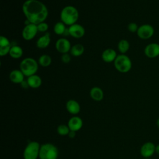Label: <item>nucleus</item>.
I'll use <instances>...</instances> for the list:
<instances>
[{
  "instance_id": "nucleus-1",
  "label": "nucleus",
  "mask_w": 159,
  "mask_h": 159,
  "mask_svg": "<svg viewBox=\"0 0 159 159\" xmlns=\"http://www.w3.org/2000/svg\"><path fill=\"white\" fill-rule=\"evenodd\" d=\"M22 9L26 19L36 25L43 22L48 15L47 6L39 0L25 1L22 4Z\"/></svg>"
},
{
  "instance_id": "nucleus-2",
  "label": "nucleus",
  "mask_w": 159,
  "mask_h": 159,
  "mask_svg": "<svg viewBox=\"0 0 159 159\" xmlns=\"http://www.w3.org/2000/svg\"><path fill=\"white\" fill-rule=\"evenodd\" d=\"M79 18V12L77 9L73 6L64 7L60 12L61 21L65 25H71L76 24Z\"/></svg>"
},
{
  "instance_id": "nucleus-3",
  "label": "nucleus",
  "mask_w": 159,
  "mask_h": 159,
  "mask_svg": "<svg viewBox=\"0 0 159 159\" xmlns=\"http://www.w3.org/2000/svg\"><path fill=\"white\" fill-rule=\"evenodd\" d=\"M37 61L30 57H27L23 59L20 63V70L25 76H30L35 75L37 73L39 65Z\"/></svg>"
},
{
  "instance_id": "nucleus-4",
  "label": "nucleus",
  "mask_w": 159,
  "mask_h": 159,
  "mask_svg": "<svg viewBox=\"0 0 159 159\" xmlns=\"http://www.w3.org/2000/svg\"><path fill=\"white\" fill-rule=\"evenodd\" d=\"M116 69L120 73H127L132 68V61L130 58L125 54H120L117 56L114 61Z\"/></svg>"
},
{
  "instance_id": "nucleus-5",
  "label": "nucleus",
  "mask_w": 159,
  "mask_h": 159,
  "mask_svg": "<svg viewBox=\"0 0 159 159\" xmlns=\"http://www.w3.org/2000/svg\"><path fill=\"white\" fill-rule=\"evenodd\" d=\"M58 150L52 143H45L40 146L39 158L40 159H57Z\"/></svg>"
},
{
  "instance_id": "nucleus-6",
  "label": "nucleus",
  "mask_w": 159,
  "mask_h": 159,
  "mask_svg": "<svg viewBox=\"0 0 159 159\" xmlns=\"http://www.w3.org/2000/svg\"><path fill=\"white\" fill-rule=\"evenodd\" d=\"M40 146L37 142H29L24 151V159H37L39 157Z\"/></svg>"
},
{
  "instance_id": "nucleus-7",
  "label": "nucleus",
  "mask_w": 159,
  "mask_h": 159,
  "mask_svg": "<svg viewBox=\"0 0 159 159\" xmlns=\"http://www.w3.org/2000/svg\"><path fill=\"white\" fill-rule=\"evenodd\" d=\"M154 28L150 24H143L139 27L137 32L138 37L143 40L150 39L154 34Z\"/></svg>"
},
{
  "instance_id": "nucleus-8",
  "label": "nucleus",
  "mask_w": 159,
  "mask_h": 159,
  "mask_svg": "<svg viewBox=\"0 0 159 159\" xmlns=\"http://www.w3.org/2000/svg\"><path fill=\"white\" fill-rule=\"evenodd\" d=\"M37 25L34 24L30 23L25 25L22 32V36L25 40H31L33 39L38 32Z\"/></svg>"
},
{
  "instance_id": "nucleus-9",
  "label": "nucleus",
  "mask_w": 159,
  "mask_h": 159,
  "mask_svg": "<svg viewBox=\"0 0 159 159\" xmlns=\"http://www.w3.org/2000/svg\"><path fill=\"white\" fill-rule=\"evenodd\" d=\"M156 145L152 142L144 143L140 148V154L143 158H150L155 153Z\"/></svg>"
},
{
  "instance_id": "nucleus-10",
  "label": "nucleus",
  "mask_w": 159,
  "mask_h": 159,
  "mask_svg": "<svg viewBox=\"0 0 159 159\" xmlns=\"http://www.w3.org/2000/svg\"><path fill=\"white\" fill-rule=\"evenodd\" d=\"M55 48L57 50L62 53H68L71 50V43L70 41L65 38H60L58 39L55 43Z\"/></svg>"
},
{
  "instance_id": "nucleus-11",
  "label": "nucleus",
  "mask_w": 159,
  "mask_h": 159,
  "mask_svg": "<svg viewBox=\"0 0 159 159\" xmlns=\"http://www.w3.org/2000/svg\"><path fill=\"white\" fill-rule=\"evenodd\" d=\"M68 29L69 35L75 39L81 38L85 34L84 28L81 25L76 23L70 25Z\"/></svg>"
},
{
  "instance_id": "nucleus-12",
  "label": "nucleus",
  "mask_w": 159,
  "mask_h": 159,
  "mask_svg": "<svg viewBox=\"0 0 159 159\" xmlns=\"http://www.w3.org/2000/svg\"><path fill=\"white\" fill-rule=\"evenodd\" d=\"M144 53L149 58H154L159 56V43H151L148 44L145 49Z\"/></svg>"
},
{
  "instance_id": "nucleus-13",
  "label": "nucleus",
  "mask_w": 159,
  "mask_h": 159,
  "mask_svg": "<svg viewBox=\"0 0 159 159\" xmlns=\"http://www.w3.org/2000/svg\"><path fill=\"white\" fill-rule=\"evenodd\" d=\"M11 47L9 39L3 35H1L0 37V55L4 56L9 53Z\"/></svg>"
},
{
  "instance_id": "nucleus-14",
  "label": "nucleus",
  "mask_w": 159,
  "mask_h": 159,
  "mask_svg": "<svg viewBox=\"0 0 159 159\" xmlns=\"http://www.w3.org/2000/svg\"><path fill=\"white\" fill-rule=\"evenodd\" d=\"M68 126L70 128V130L76 132L81 129V128L82 127L83 120L80 117L78 116H74L68 120Z\"/></svg>"
},
{
  "instance_id": "nucleus-15",
  "label": "nucleus",
  "mask_w": 159,
  "mask_h": 159,
  "mask_svg": "<svg viewBox=\"0 0 159 159\" xmlns=\"http://www.w3.org/2000/svg\"><path fill=\"white\" fill-rule=\"evenodd\" d=\"M116 52L112 48H107L102 53L101 57L104 61L106 63H111L114 61L117 57Z\"/></svg>"
},
{
  "instance_id": "nucleus-16",
  "label": "nucleus",
  "mask_w": 159,
  "mask_h": 159,
  "mask_svg": "<svg viewBox=\"0 0 159 159\" xmlns=\"http://www.w3.org/2000/svg\"><path fill=\"white\" fill-rule=\"evenodd\" d=\"M24 76L20 70H14L9 74V79L13 83L20 84L24 80Z\"/></svg>"
},
{
  "instance_id": "nucleus-17",
  "label": "nucleus",
  "mask_w": 159,
  "mask_h": 159,
  "mask_svg": "<svg viewBox=\"0 0 159 159\" xmlns=\"http://www.w3.org/2000/svg\"><path fill=\"white\" fill-rule=\"evenodd\" d=\"M50 40V34L49 32H46L44 35L38 39L36 42V45L39 48H45L49 45Z\"/></svg>"
},
{
  "instance_id": "nucleus-18",
  "label": "nucleus",
  "mask_w": 159,
  "mask_h": 159,
  "mask_svg": "<svg viewBox=\"0 0 159 159\" xmlns=\"http://www.w3.org/2000/svg\"><path fill=\"white\" fill-rule=\"evenodd\" d=\"M66 107L67 111L72 114H76L80 111V106L79 103L73 99L68 101L66 104Z\"/></svg>"
},
{
  "instance_id": "nucleus-19",
  "label": "nucleus",
  "mask_w": 159,
  "mask_h": 159,
  "mask_svg": "<svg viewBox=\"0 0 159 159\" xmlns=\"http://www.w3.org/2000/svg\"><path fill=\"white\" fill-rule=\"evenodd\" d=\"M27 81L29 83V87L34 89L39 88L41 86L42 82L41 78L36 74L29 76Z\"/></svg>"
},
{
  "instance_id": "nucleus-20",
  "label": "nucleus",
  "mask_w": 159,
  "mask_h": 159,
  "mask_svg": "<svg viewBox=\"0 0 159 159\" xmlns=\"http://www.w3.org/2000/svg\"><path fill=\"white\" fill-rule=\"evenodd\" d=\"M53 31L57 35H69L68 29L66 28L65 24L61 22H57L53 27Z\"/></svg>"
},
{
  "instance_id": "nucleus-21",
  "label": "nucleus",
  "mask_w": 159,
  "mask_h": 159,
  "mask_svg": "<svg viewBox=\"0 0 159 159\" xmlns=\"http://www.w3.org/2000/svg\"><path fill=\"white\" fill-rule=\"evenodd\" d=\"M90 96L93 100L100 101L103 99L104 93L100 88L96 86L91 88L90 91Z\"/></svg>"
},
{
  "instance_id": "nucleus-22",
  "label": "nucleus",
  "mask_w": 159,
  "mask_h": 159,
  "mask_svg": "<svg viewBox=\"0 0 159 159\" xmlns=\"http://www.w3.org/2000/svg\"><path fill=\"white\" fill-rule=\"evenodd\" d=\"M9 54L12 58L18 59L22 56L23 50L20 46L13 45L11 47Z\"/></svg>"
},
{
  "instance_id": "nucleus-23",
  "label": "nucleus",
  "mask_w": 159,
  "mask_h": 159,
  "mask_svg": "<svg viewBox=\"0 0 159 159\" xmlns=\"http://www.w3.org/2000/svg\"><path fill=\"white\" fill-rule=\"evenodd\" d=\"M84 51V48L83 45L78 43L71 47L70 50V53L74 57L81 56Z\"/></svg>"
},
{
  "instance_id": "nucleus-24",
  "label": "nucleus",
  "mask_w": 159,
  "mask_h": 159,
  "mask_svg": "<svg viewBox=\"0 0 159 159\" xmlns=\"http://www.w3.org/2000/svg\"><path fill=\"white\" fill-rule=\"evenodd\" d=\"M130 44L129 42L125 39L120 40L117 45V48L119 51L121 53V54H125L129 49Z\"/></svg>"
},
{
  "instance_id": "nucleus-25",
  "label": "nucleus",
  "mask_w": 159,
  "mask_h": 159,
  "mask_svg": "<svg viewBox=\"0 0 159 159\" xmlns=\"http://www.w3.org/2000/svg\"><path fill=\"white\" fill-rule=\"evenodd\" d=\"M38 63L40 65H41L43 67H47L51 63H52V58L50 56L48 55H41L38 60Z\"/></svg>"
},
{
  "instance_id": "nucleus-26",
  "label": "nucleus",
  "mask_w": 159,
  "mask_h": 159,
  "mask_svg": "<svg viewBox=\"0 0 159 159\" xmlns=\"http://www.w3.org/2000/svg\"><path fill=\"white\" fill-rule=\"evenodd\" d=\"M70 131V129L68 126L63 124L60 125L57 128V132L60 135H66L69 134Z\"/></svg>"
},
{
  "instance_id": "nucleus-27",
  "label": "nucleus",
  "mask_w": 159,
  "mask_h": 159,
  "mask_svg": "<svg viewBox=\"0 0 159 159\" xmlns=\"http://www.w3.org/2000/svg\"><path fill=\"white\" fill-rule=\"evenodd\" d=\"M138 29H139V26L135 22H130L127 25V29L129 30V31H130L132 33L137 32Z\"/></svg>"
},
{
  "instance_id": "nucleus-28",
  "label": "nucleus",
  "mask_w": 159,
  "mask_h": 159,
  "mask_svg": "<svg viewBox=\"0 0 159 159\" xmlns=\"http://www.w3.org/2000/svg\"><path fill=\"white\" fill-rule=\"evenodd\" d=\"M37 25V29L39 32H46L48 29V25L46 22H42L39 24Z\"/></svg>"
},
{
  "instance_id": "nucleus-29",
  "label": "nucleus",
  "mask_w": 159,
  "mask_h": 159,
  "mask_svg": "<svg viewBox=\"0 0 159 159\" xmlns=\"http://www.w3.org/2000/svg\"><path fill=\"white\" fill-rule=\"evenodd\" d=\"M71 60V57L69 54L64 53L61 56V61L64 63H68Z\"/></svg>"
},
{
  "instance_id": "nucleus-30",
  "label": "nucleus",
  "mask_w": 159,
  "mask_h": 159,
  "mask_svg": "<svg viewBox=\"0 0 159 159\" xmlns=\"http://www.w3.org/2000/svg\"><path fill=\"white\" fill-rule=\"evenodd\" d=\"M20 86L22 88L24 89H27L29 87V83L27 82V80H24L20 84Z\"/></svg>"
},
{
  "instance_id": "nucleus-31",
  "label": "nucleus",
  "mask_w": 159,
  "mask_h": 159,
  "mask_svg": "<svg viewBox=\"0 0 159 159\" xmlns=\"http://www.w3.org/2000/svg\"><path fill=\"white\" fill-rule=\"evenodd\" d=\"M75 132H76L75 131H73V130H70V132H69V134H68V137H69L70 138H71V139L74 138V137H75V135H76Z\"/></svg>"
},
{
  "instance_id": "nucleus-32",
  "label": "nucleus",
  "mask_w": 159,
  "mask_h": 159,
  "mask_svg": "<svg viewBox=\"0 0 159 159\" xmlns=\"http://www.w3.org/2000/svg\"><path fill=\"white\" fill-rule=\"evenodd\" d=\"M155 153L158 155H159V144L157 145L155 147Z\"/></svg>"
},
{
  "instance_id": "nucleus-33",
  "label": "nucleus",
  "mask_w": 159,
  "mask_h": 159,
  "mask_svg": "<svg viewBox=\"0 0 159 159\" xmlns=\"http://www.w3.org/2000/svg\"><path fill=\"white\" fill-rule=\"evenodd\" d=\"M156 124H157V126L159 128V118L157 119V122H156Z\"/></svg>"
},
{
  "instance_id": "nucleus-34",
  "label": "nucleus",
  "mask_w": 159,
  "mask_h": 159,
  "mask_svg": "<svg viewBox=\"0 0 159 159\" xmlns=\"http://www.w3.org/2000/svg\"><path fill=\"white\" fill-rule=\"evenodd\" d=\"M143 159H150V158H143Z\"/></svg>"
}]
</instances>
